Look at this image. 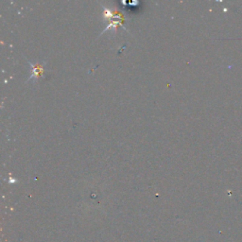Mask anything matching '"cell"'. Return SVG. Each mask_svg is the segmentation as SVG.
Masks as SVG:
<instances>
[{
  "mask_svg": "<svg viewBox=\"0 0 242 242\" xmlns=\"http://www.w3.org/2000/svg\"><path fill=\"white\" fill-rule=\"evenodd\" d=\"M30 65L32 66V74H31L30 79H32V78H38L43 73V65H33L32 63H30Z\"/></svg>",
  "mask_w": 242,
  "mask_h": 242,
  "instance_id": "cell-1",
  "label": "cell"
}]
</instances>
